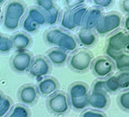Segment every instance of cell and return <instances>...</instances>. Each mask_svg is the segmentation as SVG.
Wrapping results in <instances>:
<instances>
[{"label":"cell","mask_w":129,"mask_h":117,"mask_svg":"<svg viewBox=\"0 0 129 117\" xmlns=\"http://www.w3.org/2000/svg\"><path fill=\"white\" fill-rule=\"evenodd\" d=\"M27 6L22 0H9L5 6L3 17L4 28L10 32L16 31L26 15Z\"/></svg>","instance_id":"6da1fadb"},{"label":"cell","mask_w":129,"mask_h":117,"mask_svg":"<svg viewBox=\"0 0 129 117\" xmlns=\"http://www.w3.org/2000/svg\"><path fill=\"white\" fill-rule=\"evenodd\" d=\"M90 88L84 82H75L69 88V96L71 108L75 112H81L88 106V97Z\"/></svg>","instance_id":"7a4b0ae2"},{"label":"cell","mask_w":129,"mask_h":117,"mask_svg":"<svg viewBox=\"0 0 129 117\" xmlns=\"http://www.w3.org/2000/svg\"><path fill=\"white\" fill-rule=\"evenodd\" d=\"M46 107L49 113L55 116H63L69 114L72 109L67 92L57 91L48 96Z\"/></svg>","instance_id":"3957f363"},{"label":"cell","mask_w":129,"mask_h":117,"mask_svg":"<svg viewBox=\"0 0 129 117\" xmlns=\"http://www.w3.org/2000/svg\"><path fill=\"white\" fill-rule=\"evenodd\" d=\"M94 59L93 54L87 48L77 49L69 55L68 64L69 68L75 73H84L90 69L93 60Z\"/></svg>","instance_id":"277c9868"},{"label":"cell","mask_w":129,"mask_h":117,"mask_svg":"<svg viewBox=\"0 0 129 117\" xmlns=\"http://www.w3.org/2000/svg\"><path fill=\"white\" fill-rule=\"evenodd\" d=\"M122 16L117 12H110L103 15L100 23L94 29L97 35L106 36L118 30L122 25Z\"/></svg>","instance_id":"5b68a950"},{"label":"cell","mask_w":129,"mask_h":117,"mask_svg":"<svg viewBox=\"0 0 129 117\" xmlns=\"http://www.w3.org/2000/svg\"><path fill=\"white\" fill-rule=\"evenodd\" d=\"M52 70V65L46 56L39 54L34 57L33 61L27 72L30 78L39 80L49 76Z\"/></svg>","instance_id":"8992f818"},{"label":"cell","mask_w":129,"mask_h":117,"mask_svg":"<svg viewBox=\"0 0 129 117\" xmlns=\"http://www.w3.org/2000/svg\"><path fill=\"white\" fill-rule=\"evenodd\" d=\"M34 57V54L29 50L15 51L9 60L11 69L18 74L26 73L33 61Z\"/></svg>","instance_id":"52a82bcc"},{"label":"cell","mask_w":129,"mask_h":117,"mask_svg":"<svg viewBox=\"0 0 129 117\" xmlns=\"http://www.w3.org/2000/svg\"><path fill=\"white\" fill-rule=\"evenodd\" d=\"M90 70L97 79H105L114 73L115 66L112 59L106 55H102L93 60Z\"/></svg>","instance_id":"ba28073f"},{"label":"cell","mask_w":129,"mask_h":117,"mask_svg":"<svg viewBox=\"0 0 129 117\" xmlns=\"http://www.w3.org/2000/svg\"><path fill=\"white\" fill-rule=\"evenodd\" d=\"M40 94L37 91L36 85L32 83H26L21 85L17 91V99L20 103L33 106L39 100Z\"/></svg>","instance_id":"9c48e42d"},{"label":"cell","mask_w":129,"mask_h":117,"mask_svg":"<svg viewBox=\"0 0 129 117\" xmlns=\"http://www.w3.org/2000/svg\"><path fill=\"white\" fill-rule=\"evenodd\" d=\"M110 105V97L108 93L100 89H90L88 97V106L92 109L106 110Z\"/></svg>","instance_id":"30bf717a"},{"label":"cell","mask_w":129,"mask_h":117,"mask_svg":"<svg viewBox=\"0 0 129 117\" xmlns=\"http://www.w3.org/2000/svg\"><path fill=\"white\" fill-rule=\"evenodd\" d=\"M36 87L40 96L46 97L57 91L60 88V83L55 77L49 75L39 79Z\"/></svg>","instance_id":"8fae6325"},{"label":"cell","mask_w":129,"mask_h":117,"mask_svg":"<svg viewBox=\"0 0 129 117\" xmlns=\"http://www.w3.org/2000/svg\"><path fill=\"white\" fill-rule=\"evenodd\" d=\"M126 33L127 32L122 30H118L110 33L106 41V48L116 52L124 51L125 46Z\"/></svg>","instance_id":"7c38bea8"},{"label":"cell","mask_w":129,"mask_h":117,"mask_svg":"<svg viewBox=\"0 0 129 117\" xmlns=\"http://www.w3.org/2000/svg\"><path fill=\"white\" fill-rule=\"evenodd\" d=\"M79 42L77 37L69 31L64 30L59 36L55 46L67 52H73L78 49Z\"/></svg>","instance_id":"4fadbf2b"},{"label":"cell","mask_w":129,"mask_h":117,"mask_svg":"<svg viewBox=\"0 0 129 117\" xmlns=\"http://www.w3.org/2000/svg\"><path fill=\"white\" fill-rule=\"evenodd\" d=\"M45 55L51 64L56 67H61L66 65L69 57V52L56 46L47 50Z\"/></svg>","instance_id":"5bb4252c"},{"label":"cell","mask_w":129,"mask_h":117,"mask_svg":"<svg viewBox=\"0 0 129 117\" xmlns=\"http://www.w3.org/2000/svg\"><path fill=\"white\" fill-rule=\"evenodd\" d=\"M103 15L104 14L102 9L98 6L88 9L82 25V28L87 30H94L100 23Z\"/></svg>","instance_id":"9a60e30c"},{"label":"cell","mask_w":129,"mask_h":117,"mask_svg":"<svg viewBox=\"0 0 129 117\" xmlns=\"http://www.w3.org/2000/svg\"><path fill=\"white\" fill-rule=\"evenodd\" d=\"M13 48L15 51L27 50L33 44L31 36L25 32H17L11 36Z\"/></svg>","instance_id":"2e32d148"},{"label":"cell","mask_w":129,"mask_h":117,"mask_svg":"<svg viewBox=\"0 0 129 117\" xmlns=\"http://www.w3.org/2000/svg\"><path fill=\"white\" fill-rule=\"evenodd\" d=\"M78 42L85 48H92L98 42V35L94 30H87L81 28L77 33Z\"/></svg>","instance_id":"e0dca14e"},{"label":"cell","mask_w":129,"mask_h":117,"mask_svg":"<svg viewBox=\"0 0 129 117\" xmlns=\"http://www.w3.org/2000/svg\"><path fill=\"white\" fill-rule=\"evenodd\" d=\"M87 11H88V7L84 5L71 10L72 21L77 27H82Z\"/></svg>","instance_id":"ac0fdd59"},{"label":"cell","mask_w":129,"mask_h":117,"mask_svg":"<svg viewBox=\"0 0 129 117\" xmlns=\"http://www.w3.org/2000/svg\"><path fill=\"white\" fill-rule=\"evenodd\" d=\"M31 115L32 113L28 106L21 103H15L4 117H31Z\"/></svg>","instance_id":"d6986e66"},{"label":"cell","mask_w":129,"mask_h":117,"mask_svg":"<svg viewBox=\"0 0 129 117\" xmlns=\"http://www.w3.org/2000/svg\"><path fill=\"white\" fill-rule=\"evenodd\" d=\"M26 15L35 21L40 27L46 24L45 12L37 6H31L27 9Z\"/></svg>","instance_id":"ffe728a7"},{"label":"cell","mask_w":129,"mask_h":117,"mask_svg":"<svg viewBox=\"0 0 129 117\" xmlns=\"http://www.w3.org/2000/svg\"><path fill=\"white\" fill-rule=\"evenodd\" d=\"M115 66V70L118 71L129 70V52L120 51L113 60Z\"/></svg>","instance_id":"44dd1931"},{"label":"cell","mask_w":129,"mask_h":117,"mask_svg":"<svg viewBox=\"0 0 129 117\" xmlns=\"http://www.w3.org/2000/svg\"><path fill=\"white\" fill-rule=\"evenodd\" d=\"M59 23L61 29L66 31H72L75 30L77 27L72 22L71 18V10L66 9L61 12V16L59 19Z\"/></svg>","instance_id":"7402d4cb"},{"label":"cell","mask_w":129,"mask_h":117,"mask_svg":"<svg viewBox=\"0 0 129 117\" xmlns=\"http://www.w3.org/2000/svg\"><path fill=\"white\" fill-rule=\"evenodd\" d=\"M113 76L119 92L129 88V70L118 71Z\"/></svg>","instance_id":"603a6c76"},{"label":"cell","mask_w":129,"mask_h":117,"mask_svg":"<svg viewBox=\"0 0 129 117\" xmlns=\"http://www.w3.org/2000/svg\"><path fill=\"white\" fill-rule=\"evenodd\" d=\"M63 31L64 30L60 27H52L46 30L43 36L45 42L50 45H55L57 39Z\"/></svg>","instance_id":"cb8c5ba5"},{"label":"cell","mask_w":129,"mask_h":117,"mask_svg":"<svg viewBox=\"0 0 129 117\" xmlns=\"http://www.w3.org/2000/svg\"><path fill=\"white\" fill-rule=\"evenodd\" d=\"M45 15H46V24L49 26H54L59 22L61 11L58 6H55L49 11L45 12Z\"/></svg>","instance_id":"d4e9b609"},{"label":"cell","mask_w":129,"mask_h":117,"mask_svg":"<svg viewBox=\"0 0 129 117\" xmlns=\"http://www.w3.org/2000/svg\"><path fill=\"white\" fill-rule=\"evenodd\" d=\"M21 25L24 32L30 35L37 33L40 28V26L35 21H34L30 18H29L27 15L22 19Z\"/></svg>","instance_id":"484cf974"},{"label":"cell","mask_w":129,"mask_h":117,"mask_svg":"<svg viewBox=\"0 0 129 117\" xmlns=\"http://www.w3.org/2000/svg\"><path fill=\"white\" fill-rule=\"evenodd\" d=\"M116 102L121 110L129 112V88L119 92Z\"/></svg>","instance_id":"4316f807"},{"label":"cell","mask_w":129,"mask_h":117,"mask_svg":"<svg viewBox=\"0 0 129 117\" xmlns=\"http://www.w3.org/2000/svg\"><path fill=\"white\" fill-rule=\"evenodd\" d=\"M13 49L12 42L11 36L3 35L1 42H0V54H8Z\"/></svg>","instance_id":"83f0119b"},{"label":"cell","mask_w":129,"mask_h":117,"mask_svg":"<svg viewBox=\"0 0 129 117\" xmlns=\"http://www.w3.org/2000/svg\"><path fill=\"white\" fill-rule=\"evenodd\" d=\"M13 100L9 96L4 97L3 101L0 103V117H4L13 106Z\"/></svg>","instance_id":"f1b7e54d"},{"label":"cell","mask_w":129,"mask_h":117,"mask_svg":"<svg viewBox=\"0 0 129 117\" xmlns=\"http://www.w3.org/2000/svg\"><path fill=\"white\" fill-rule=\"evenodd\" d=\"M80 117H107V115L104 112L101 110L90 108L81 111Z\"/></svg>","instance_id":"f546056e"},{"label":"cell","mask_w":129,"mask_h":117,"mask_svg":"<svg viewBox=\"0 0 129 117\" xmlns=\"http://www.w3.org/2000/svg\"><path fill=\"white\" fill-rule=\"evenodd\" d=\"M34 1L37 5L36 6L41 9L44 12L49 11L55 6L54 0H34Z\"/></svg>","instance_id":"4dcf8cb0"},{"label":"cell","mask_w":129,"mask_h":117,"mask_svg":"<svg viewBox=\"0 0 129 117\" xmlns=\"http://www.w3.org/2000/svg\"><path fill=\"white\" fill-rule=\"evenodd\" d=\"M86 0H64V5L66 9L72 10L77 7L84 6Z\"/></svg>","instance_id":"1f68e13d"},{"label":"cell","mask_w":129,"mask_h":117,"mask_svg":"<svg viewBox=\"0 0 129 117\" xmlns=\"http://www.w3.org/2000/svg\"><path fill=\"white\" fill-rule=\"evenodd\" d=\"M96 6L100 8H108L113 3V0H93Z\"/></svg>","instance_id":"d6a6232c"},{"label":"cell","mask_w":129,"mask_h":117,"mask_svg":"<svg viewBox=\"0 0 129 117\" xmlns=\"http://www.w3.org/2000/svg\"><path fill=\"white\" fill-rule=\"evenodd\" d=\"M121 9L127 15H129V0H122L121 2Z\"/></svg>","instance_id":"836d02e7"},{"label":"cell","mask_w":129,"mask_h":117,"mask_svg":"<svg viewBox=\"0 0 129 117\" xmlns=\"http://www.w3.org/2000/svg\"><path fill=\"white\" fill-rule=\"evenodd\" d=\"M122 24L124 26V30L126 32H129V15H127L126 17L122 21Z\"/></svg>","instance_id":"e575fe53"},{"label":"cell","mask_w":129,"mask_h":117,"mask_svg":"<svg viewBox=\"0 0 129 117\" xmlns=\"http://www.w3.org/2000/svg\"><path fill=\"white\" fill-rule=\"evenodd\" d=\"M4 97H5V94H4V93L3 92V91L0 90V103H1V102L3 101V100Z\"/></svg>","instance_id":"d590c367"},{"label":"cell","mask_w":129,"mask_h":117,"mask_svg":"<svg viewBox=\"0 0 129 117\" xmlns=\"http://www.w3.org/2000/svg\"><path fill=\"white\" fill-rule=\"evenodd\" d=\"M6 2V0H0V6H3Z\"/></svg>","instance_id":"8d00e7d4"},{"label":"cell","mask_w":129,"mask_h":117,"mask_svg":"<svg viewBox=\"0 0 129 117\" xmlns=\"http://www.w3.org/2000/svg\"><path fill=\"white\" fill-rule=\"evenodd\" d=\"M2 12H1V11H0V23H1V21H2Z\"/></svg>","instance_id":"74e56055"},{"label":"cell","mask_w":129,"mask_h":117,"mask_svg":"<svg viewBox=\"0 0 129 117\" xmlns=\"http://www.w3.org/2000/svg\"><path fill=\"white\" fill-rule=\"evenodd\" d=\"M3 33H0V42H1V39H2V37H3Z\"/></svg>","instance_id":"f35d334b"}]
</instances>
